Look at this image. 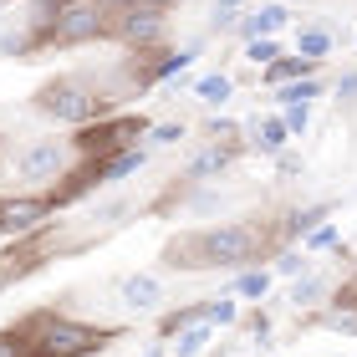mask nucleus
Instances as JSON below:
<instances>
[{
	"label": "nucleus",
	"mask_w": 357,
	"mask_h": 357,
	"mask_svg": "<svg viewBox=\"0 0 357 357\" xmlns=\"http://www.w3.org/2000/svg\"><path fill=\"white\" fill-rule=\"evenodd\" d=\"M317 220H321V215H317V209H306V215H296V220H291V230H296V235H301V230H312V225H317Z\"/></svg>",
	"instance_id": "obj_25"
},
{
	"label": "nucleus",
	"mask_w": 357,
	"mask_h": 357,
	"mask_svg": "<svg viewBox=\"0 0 357 357\" xmlns=\"http://www.w3.org/2000/svg\"><path fill=\"white\" fill-rule=\"evenodd\" d=\"M286 133H306V107H286Z\"/></svg>",
	"instance_id": "obj_21"
},
{
	"label": "nucleus",
	"mask_w": 357,
	"mask_h": 357,
	"mask_svg": "<svg viewBox=\"0 0 357 357\" xmlns=\"http://www.w3.org/2000/svg\"><path fill=\"white\" fill-rule=\"evenodd\" d=\"M41 107L52 112V118H61V123H87L97 112V97H87L82 87H72V82H56V87L41 92Z\"/></svg>",
	"instance_id": "obj_4"
},
{
	"label": "nucleus",
	"mask_w": 357,
	"mask_h": 357,
	"mask_svg": "<svg viewBox=\"0 0 357 357\" xmlns=\"http://www.w3.org/2000/svg\"><path fill=\"white\" fill-rule=\"evenodd\" d=\"M327 46H332L327 31H301V56H306V61H317L321 52H327Z\"/></svg>",
	"instance_id": "obj_18"
},
{
	"label": "nucleus",
	"mask_w": 357,
	"mask_h": 357,
	"mask_svg": "<svg viewBox=\"0 0 357 357\" xmlns=\"http://www.w3.org/2000/svg\"><path fill=\"white\" fill-rule=\"evenodd\" d=\"M61 164H67V149H61L56 138H36V143H26V149L15 153V174L21 178H56Z\"/></svg>",
	"instance_id": "obj_3"
},
{
	"label": "nucleus",
	"mask_w": 357,
	"mask_h": 357,
	"mask_svg": "<svg viewBox=\"0 0 357 357\" xmlns=\"http://www.w3.org/2000/svg\"><path fill=\"white\" fill-rule=\"evenodd\" d=\"M296 271H306V261H301V255H286V261H281V275H296Z\"/></svg>",
	"instance_id": "obj_26"
},
{
	"label": "nucleus",
	"mask_w": 357,
	"mask_h": 357,
	"mask_svg": "<svg viewBox=\"0 0 357 357\" xmlns=\"http://www.w3.org/2000/svg\"><path fill=\"white\" fill-rule=\"evenodd\" d=\"M255 143H261V153H281V143H286V123H281V118L261 123V133H255Z\"/></svg>",
	"instance_id": "obj_13"
},
{
	"label": "nucleus",
	"mask_w": 357,
	"mask_h": 357,
	"mask_svg": "<svg viewBox=\"0 0 357 357\" xmlns=\"http://www.w3.org/2000/svg\"><path fill=\"white\" fill-rule=\"evenodd\" d=\"M225 164H230V153H225V149H204L199 158H194V169H189V174H194V178H204V174H220Z\"/></svg>",
	"instance_id": "obj_16"
},
{
	"label": "nucleus",
	"mask_w": 357,
	"mask_h": 357,
	"mask_svg": "<svg viewBox=\"0 0 357 357\" xmlns=\"http://www.w3.org/2000/svg\"><path fill=\"white\" fill-rule=\"evenodd\" d=\"M209 337H215V327H209V321H194V327H184V332H174V342H169V352H174V357H199V352L209 347Z\"/></svg>",
	"instance_id": "obj_9"
},
{
	"label": "nucleus",
	"mask_w": 357,
	"mask_h": 357,
	"mask_svg": "<svg viewBox=\"0 0 357 357\" xmlns=\"http://www.w3.org/2000/svg\"><path fill=\"white\" fill-rule=\"evenodd\" d=\"M138 133V123H112V128H97V133H87V149H123L128 138Z\"/></svg>",
	"instance_id": "obj_10"
},
{
	"label": "nucleus",
	"mask_w": 357,
	"mask_h": 357,
	"mask_svg": "<svg viewBox=\"0 0 357 357\" xmlns=\"http://www.w3.org/2000/svg\"><path fill=\"white\" fill-rule=\"evenodd\" d=\"M235 317H240L235 301H209V306H204V321H209V327H230Z\"/></svg>",
	"instance_id": "obj_17"
},
{
	"label": "nucleus",
	"mask_w": 357,
	"mask_h": 357,
	"mask_svg": "<svg viewBox=\"0 0 357 357\" xmlns=\"http://www.w3.org/2000/svg\"><path fill=\"white\" fill-rule=\"evenodd\" d=\"M97 26H102L97 0H67V6L56 10V41H82V36H92Z\"/></svg>",
	"instance_id": "obj_5"
},
{
	"label": "nucleus",
	"mask_w": 357,
	"mask_h": 357,
	"mask_svg": "<svg viewBox=\"0 0 357 357\" xmlns=\"http://www.w3.org/2000/svg\"><path fill=\"white\" fill-rule=\"evenodd\" d=\"M158 31H164L158 10H149V6H133V10H123V36H128V41H153Z\"/></svg>",
	"instance_id": "obj_8"
},
{
	"label": "nucleus",
	"mask_w": 357,
	"mask_h": 357,
	"mask_svg": "<svg viewBox=\"0 0 357 357\" xmlns=\"http://www.w3.org/2000/svg\"><path fill=\"white\" fill-rule=\"evenodd\" d=\"M184 138V123H164V128H153V143H178Z\"/></svg>",
	"instance_id": "obj_22"
},
{
	"label": "nucleus",
	"mask_w": 357,
	"mask_h": 357,
	"mask_svg": "<svg viewBox=\"0 0 357 357\" xmlns=\"http://www.w3.org/2000/svg\"><path fill=\"white\" fill-rule=\"evenodd\" d=\"M220 6H240V0H220Z\"/></svg>",
	"instance_id": "obj_27"
},
{
	"label": "nucleus",
	"mask_w": 357,
	"mask_h": 357,
	"mask_svg": "<svg viewBox=\"0 0 357 357\" xmlns=\"http://www.w3.org/2000/svg\"><path fill=\"white\" fill-rule=\"evenodd\" d=\"M46 215V204L41 199H10V204H0V230L6 235H26V230H36Z\"/></svg>",
	"instance_id": "obj_7"
},
{
	"label": "nucleus",
	"mask_w": 357,
	"mask_h": 357,
	"mask_svg": "<svg viewBox=\"0 0 357 357\" xmlns=\"http://www.w3.org/2000/svg\"><path fill=\"white\" fill-rule=\"evenodd\" d=\"M286 21V10L281 6H266V10H255L250 21H245V36H255V41H271V31Z\"/></svg>",
	"instance_id": "obj_11"
},
{
	"label": "nucleus",
	"mask_w": 357,
	"mask_h": 357,
	"mask_svg": "<svg viewBox=\"0 0 357 357\" xmlns=\"http://www.w3.org/2000/svg\"><path fill=\"white\" fill-rule=\"evenodd\" d=\"M250 61H266L271 67L275 61V41H250Z\"/></svg>",
	"instance_id": "obj_23"
},
{
	"label": "nucleus",
	"mask_w": 357,
	"mask_h": 357,
	"mask_svg": "<svg viewBox=\"0 0 357 357\" xmlns=\"http://www.w3.org/2000/svg\"><path fill=\"white\" fill-rule=\"evenodd\" d=\"M0 357H31L26 337H0Z\"/></svg>",
	"instance_id": "obj_20"
},
{
	"label": "nucleus",
	"mask_w": 357,
	"mask_h": 357,
	"mask_svg": "<svg viewBox=\"0 0 357 357\" xmlns=\"http://www.w3.org/2000/svg\"><path fill=\"white\" fill-rule=\"evenodd\" d=\"M332 240H337V230H332V225H321V230H312V250H327Z\"/></svg>",
	"instance_id": "obj_24"
},
{
	"label": "nucleus",
	"mask_w": 357,
	"mask_h": 357,
	"mask_svg": "<svg viewBox=\"0 0 357 357\" xmlns=\"http://www.w3.org/2000/svg\"><path fill=\"white\" fill-rule=\"evenodd\" d=\"M255 245H261V235L250 225H225V230H209L199 240L174 245V261H184V266H245L255 255Z\"/></svg>",
	"instance_id": "obj_1"
},
{
	"label": "nucleus",
	"mask_w": 357,
	"mask_h": 357,
	"mask_svg": "<svg viewBox=\"0 0 357 357\" xmlns=\"http://www.w3.org/2000/svg\"><path fill=\"white\" fill-rule=\"evenodd\" d=\"M266 291H271L266 271H245V275H240V296H266Z\"/></svg>",
	"instance_id": "obj_19"
},
{
	"label": "nucleus",
	"mask_w": 357,
	"mask_h": 357,
	"mask_svg": "<svg viewBox=\"0 0 357 357\" xmlns=\"http://www.w3.org/2000/svg\"><path fill=\"white\" fill-rule=\"evenodd\" d=\"M26 347H31V357H82L97 347V332L77 327V321H61V317H41L26 332Z\"/></svg>",
	"instance_id": "obj_2"
},
{
	"label": "nucleus",
	"mask_w": 357,
	"mask_h": 357,
	"mask_svg": "<svg viewBox=\"0 0 357 357\" xmlns=\"http://www.w3.org/2000/svg\"><path fill=\"white\" fill-rule=\"evenodd\" d=\"M123 306H133V312H153L158 301H164V281L158 275H128V281L118 286Z\"/></svg>",
	"instance_id": "obj_6"
},
{
	"label": "nucleus",
	"mask_w": 357,
	"mask_h": 357,
	"mask_svg": "<svg viewBox=\"0 0 357 357\" xmlns=\"http://www.w3.org/2000/svg\"><path fill=\"white\" fill-rule=\"evenodd\" d=\"M133 169H143V149H133V153H118L112 164L102 169V184H112V178H123V174H133Z\"/></svg>",
	"instance_id": "obj_14"
},
{
	"label": "nucleus",
	"mask_w": 357,
	"mask_h": 357,
	"mask_svg": "<svg viewBox=\"0 0 357 357\" xmlns=\"http://www.w3.org/2000/svg\"><path fill=\"white\" fill-rule=\"evenodd\" d=\"M194 92H199V102H209V107H220L225 97H230V77H204V82L194 87Z\"/></svg>",
	"instance_id": "obj_15"
},
{
	"label": "nucleus",
	"mask_w": 357,
	"mask_h": 357,
	"mask_svg": "<svg viewBox=\"0 0 357 357\" xmlns=\"http://www.w3.org/2000/svg\"><path fill=\"white\" fill-rule=\"evenodd\" d=\"M321 296H327V275H301V281L291 286V301H296V306H312Z\"/></svg>",
	"instance_id": "obj_12"
}]
</instances>
